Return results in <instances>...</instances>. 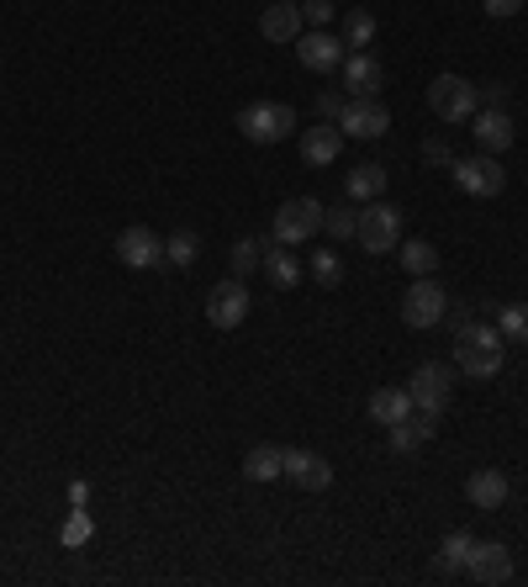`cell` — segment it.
<instances>
[{
	"instance_id": "6da1fadb",
	"label": "cell",
	"mask_w": 528,
	"mask_h": 587,
	"mask_svg": "<svg viewBox=\"0 0 528 587\" xmlns=\"http://www.w3.org/2000/svg\"><path fill=\"white\" fill-rule=\"evenodd\" d=\"M507 360V339L486 323H465L455 334V370L471 376V381H492Z\"/></svg>"
},
{
	"instance_id": "7a4b0ae2",
	"label": "cell",
	"mask_w": 528,
	"mask_h": 587,
	"mask_svg": "<svg viewBox=\"0 0 528 587\" xmlns=\"http://www.w3.org/2000/svg\"><path fill=\"white\" fill-rule=\"evenodd\" d=\"M296 127H302V117H296V106H286V101H254V106L239 112V133L249 144H264V148L286 144Z\"/></svg>"
},
{
	"instance_id": "3957f363",
	"label": "cell",
	"mask_w": 528,
	"mask_h": 587,
	"mask_svg": "<svg viewBox=\"0 0 528 587\" xmlns=\"http://www.w3.org/2000/svg\"><path fill=\"white\" fill-rule=\"evenodd\" d=\"M429 106H433V117L439 123H471L481 112V96H476V85L465 80V74H433V85H429Z\"/></svg>"
},
{
	"instance_id": "277c9868",
	"label": "cell",
	"mask_w": 528,
	"mask_h": 587,
	"mask_svg": "<svg viewBox=\"0 0 528 587\" xmlns=\"http://www.w3.org/2000/svg\"><path fill=\"white\" fill-rule=\"evenodd\" d=\"M323 212H328V207H323L317 196H291L286 207L275 212V222H270V239H275V244H291V249L307 244L317 228H323Z\"/></svg>"
},
{
	"instance_id": "5b68a950",
	"label": "cell",
	"mask_w": 528,
	"mask_h": 587,
	"mask_svg": "<svg viewBox=\"0 0 528 587\" xmlns=\"http://www.w3.org/2000/svg\"><path fill=\"white\" fill-rule=\"evenodd\" d=\"M450 170H455V186L465 196L492 201V196L507 191V170H503V159H497V154H471V159H455Z\"/></svg>"
},
{
	"instance_id": "8992f818",
	"label": "cell",
	"mask_w": 528,
	"mask_h": 587,
	"mask_svg": "<svg viewBox=\"0 0 528 587\" xmlns=\"http://www.w3.org/2000/svg\"><path fill=\"white\" fill-rule=\"evenodd\" d=\"M355 239H360L370 254H391V249L402 244V212L391 207V201H370L355 222Z\"/></svg>"
},
{
	"instance_id": "52a82bcc",
	"label": "cell",
	"mask_w": 528,
	"mask_h": 587,
	"mask_svg": "<svg viewBox=\"0 0 528 587\" xmlns=\"http://www.w3.org/2000/svg\"><path fill=\"white\" fill-rule=\"evenodd\" d=\"M444 313H450L444 286H439L433 275H418V281L408 286V296H402V323H408V328H439Z\"/></svg>"
},
{
	"instance_id": "ba28073f",
	"label": "cell",
	"mask_w": 528,
	"mask_h": 587,
	"mask_svg": "<svg viewBox=\"0 0 528 587\" xmlns=\"http://www.w3.org/2000/svg\"><path fill=\"white\" fill-rule=\"evenodd\" d=\"M408 397H412V408H418V413H444V408H450V397H455V370L439 366V360L418 366V370H412V381H408Z\"/></svg>"
},
{
	"instance_id": "9c48e42d",
	"label": "cell",
	"mask_w": 528,
	"mask_h": 587,
	"mask_svg": "<svg viewBox=\"0 0 528 587\" xmlns=\"http://www.w3.org/2000/svg\"><path fill=\"white\" fill-rule=\"evenodd\" d=\"M249 307H254V296H249V286H243V275H233V281H217L212 292H207V323L212 328H243V318H249Z\"/></svg>"
},
{
	"instance_id": "30bf717a",
	"label": "cell",
	"mask_w": 528,
	"mask_h": 587,
	"mask_svg": "<svg viewBox=\"0 0 528 587\" xmlns=\"http://www.w3.org/2000/svg\"><path fill=\"white\" fill-rule=\"evenodd\" d=\"M338 74H344V96H349V101L381 96V85H386L381 59H376L370 49H349V53H344V64H338Z\"/></svg>"
},
{
	"instance_id": "8fae6325",
	"label": "cell",
	"mask_w": 528,
	"mask_h": 587,
	"mask_svg": "<svg viewBox=\"0 0 528 587\" xmlns=\"http://www.w3.org/2000/svg\"><path fill=\"white\" fill-rule=\"evenodd\" d=\"M465 572H471L476 583H486V587H503V583H513V551H507L503 539H476Z\"/></svg>"
},
{
	"instance_id": "7c38bea8",
	"label": "cell",
	"mask_w": 528,
	"mask_h": 587,
	"mask_svg": "<svg viewBox=\"0 0 528 587\" xmlns=\"http://www.w3.org/2000/svg\"><path fill=\"white\" fill-rule=\"evenodd\" d=\"M117 260L127 270H154V265H165V244H159V233H154V228L133 222V228H122Z\"/></svg>"
},
{
	"instance_id": "4fadbf2b",
	"label": "cell",
	"mask_w": 528,
	"mask_h": 587,
	"mask_svg": "<svg viewBox=\"0 0 528 587\" xmlns=\"http://www.w3.org/2000/svg\"><path fill=\"white\" fill-rule=\"evenodd\" d=\"M386 127H391V112L381 106V96L344 101V112H338V133H349V138H381Z\"/></svg>"
},
{
	"instance_id": "5bb4252c",
	"label": "cell",
	"mask_w": 528,
	"mask_h": 587,
	"mask_svg": "<svg viewBox=\"0 0 528 587\" xmlns=\"http://www.w3.org/2000/svg\"><path fill=\"white\" fill-rule=\"evenodd\" d=\"M296 59H302V70H313V74H338V64H344V38L313 27L307 38H296Z\"/></svg>"
},
{
	"instance_id": "9a60e30c",
	"label": "cell",
	"mask_w": 528,
	"mask_h": 587,
	"mask_svg": "<svg viewBox=\"0 0 528 587\" xmlns=\"http://www.w3.org/2000/svg\"><path fill=\"white\" fill-rule=\"evenodd\" d=\"M471 123H476L471 133H476V148H481V154H507V148L518 144V127H513V117H507L503 106H481Z\"/></svg>"
},
{
	"instance_id": "2e32d148",
	"label": "cell",
	"mask_w": 528,
	"mask_h": 587,
	"mask_svg": "<svg viewBox=\"0 0 528 587\" xmlns=\"http://www.w3.org/2000/svg\"><path fill=\"white\" fill-rule=\"evenodd\" d=\"M286 476L302 492H328L334 488V465L323 461L317 450H286Z\"/></svg>"
},
{
	"instance_id": "e0dca14e",
	"label": "cell",
	"mask_w": 528,
	"mask_h": 587,
	"mask_svg": "<svg viewBox=\"0 0 528 587\" xmlns=\"http://www.w3.org/2000/svg\"><path fill=\"white\" fill-rule=\"evenodd\" d=\"M338 154H344V133L338 123H317L302 133V165H313V170H328Z\"/></svg>"
},
{
	"instance_id": "ac0fdd59",
	"label": "cell",
	"mask_w": 528,
	"mask_h": 587,
	"mask_svg": "<svg viewBox=\"0 0 528 587\" xmlns=\"http://www.w3.org/2000/svg\"><path fill=\"white\" fill-rule=\"evenodd\" d=\"M386 434H391V450H397V455H412L418 444H429L433 434H439V413H418V408H412V413L402 418V423H391Z\"/></svg>"
},
{
	"instance_id": "d6986e66",
	"label": "cell",
	"mask_w": 528,
	"mask_h": 587,
	"mask_svg": "<svg viewBox=\"0 0 528 587\" xmlns=\"http://www.w3.org/2000/svg\"><path fill=\"white\" fill-rule=\"evenodd\" d=\"M264 275H270L275 292H296L307 270H302V260L291 254V244H275V239H270V244H264Z\"/></svg>"
},
{
	"instance_id": "ffe728a7",
	"label": "cell",
	"mask_w": 528,
	"mask_h": 587,
	"mask_svg": "<svg viewBox=\"0 0 528 587\" xmlns=\"http://www.w3.org/2000/svg\"><path fill=\"white\" fill-rule=\"evenodd\" d=\"M465 497H471V509H503L507 497H513V482H507V471L486 465V471H476L465 482Z\"/></svg>"
},
{
	"instance_id": "44dd1931",
	"label": "cell",
	"mask_w": 528,
	"mask_h": 587,
	"mask_svg": "<svg viewBox=\"0 0 528 587\" xmlns=\"http://www.w3.org/2000/svg\"><path fill=\"white\" fill-rule=\"evenodd\" d=\"M260 32H264V43H296L302 38V6L296 0H275L260 17Z\"/></svg>"
},
{
	"instance_id": "7402d4cb",
	"label": "cell",
	"mask_w": 528,
	"mask_h": 587,
	"mask_svg": "<svg viewBox=\"0 0 528 587\" xmlns=\"http://www.w3.org/2000/svg\"><path fill=\"white\" fill-rule=\"evenodd\" d=\"M243 476H249V482H275V476H286V450H281V444H254V450L243 455Z\"/></svg>"
},
{
	"instance_id": "603a6c76",
	"label": "cell",
	"mask_w": 528,
	"mask_h": 587,
	"mask_svg": "<svg viewBox=\"0 0 528 587\" xmlns=\"http://www.w3.org/2000/svg\"><path fill=\"white\" fill-rule=\"evenodd\" d=\"M381 191H386V165H376V159H365V165H355L344 175V196L349 201H376Z\"/></svg>"
},
{
	"instance_id": "cb8c5ba5",
	"label": "cell",
	"mask_w": 528,
	"mask_h": 587,
	"mask_svg": "<svg viewBox=\"0 0 528 587\" xmlns=\"http://www.w3.org/2000/svg\"><path fill=\"white\" fill-rule=\"evenodd\" d=\"M408 413H412L408 387H376V391H370V418H376V423L391 429V423H402Z\"/></svg>"
},
{
	"instance_id": "d4e9b609",
	"label": "cell",
	"mask_w": 528,
	"mask_h": 587,
	"mask_svg": "<svg viewBox=\"0 0 528 587\" xmlns=\"http://www.w3.org/2000/svg\"><path fill=\"white\" fill-rule=\"evenodd\" d=\"M471 545H476V535H465V530H450V535L439 539V556H433L439 577H455V572H465V562H471Z\"/></svg>"
},
{
	"instance_id": "484cf974",
	"label": "cell",
	"mask_w": 528,
	"mask_h": 587,
	"mask_svg": "<svg viewBox=\"0 0 528 587\" xmlns=\"http://www.w3.org/2000/svg\"><path fill=\"white\" fill-rule=\"evenodd\" d=\"M397 260L412 270V275H433L439 270V249L429 239H408V244H397Z\"/></svg>"
},
{
	"instance_id": "4316f807",
	"label": "cell",
	"mask_w": 528,
	"mask_h": 587,
	"mask_svg": "<svg viewBox=\"0 0 528 587\" xmlns=\"http://www.w3.org/2000/svg\"><path fill=\"white\" fill-rule=\"evenodd\" d=\"M165 260H169L175 270H191L196 260H201V239H196L191 228H180V233H175V239L165 244Z\"/></svg>"
},
{
	"instance_id": "83f0119b",
	"label": "cell",
	"mask_w": 528,
	"mask_h": 587,
	"mask_svg": "<svg viewBox=\"0 0 528 587\" xmlns=\"http://www.w3.org/2000/svg\"><path fill=\"white\" fill-rule=\"evenodd\" d=\"M497 334L528 344V302H507V307H497Z\"/></svg>"
},
{
	"instance_id": "f1b7e54d",
	"label": "cell",
	"mask_w": 528,
	"mask_h": 587,
	"mask_svg": "<svg viewBox=\"0 0 528 587\" xmlns=\"http://www.w3.org/2000/svg\"><path fill=\"white\" fill-rule=\"evenodd\" d=\"M313 281L323 292H338V286H344V260H338L334 249H317L313 254Z\"/></svg>"
},
{
	"instance_id": "f546056e",
	"label": "cell",
	"mask_w": 528,
	"mask_h": 587,
	"mask_svg": "<svg viewBox=\"0 0 528 587\" xmlns=\"http://www.w3.org/2000/svg\"><path fill=\"white\" fill-rule=\"evenodd\" d=\"M344 43H349V49H370V43H376V17H370V11H349V17H344Z\"/></svg>"
},
{
	"instance_id": "4dcf8cb0",
	"label": "cell",
	"mask_w": 528,
	"mask_h": 587,
	"mask_svg": "<svg viewBox=\"0 0 528 587\" xmlns=\"http://www.w3.org/2000/svg\"><path fill=\"white\" fill-rule=\"evenodd\" d=\"M228 260H233V275H254V270L264 265V244H260V239H239Z\"/></svg>"
},
{
	"instance_id": "1f68e13d",
	"label": "cell",
	"mask_w": 528,
	"mask_h": 587,
	"mask_svg": "<svg viewBox=\"0 0 528 587\" xmlns=\"http://www.w3.org/2000/svg\"><path fill=\"white\" fill-rule=\"evenodd\" d=\"M355 222H360V212H349V207H338V212H323V228H328L334 239H355Z\"/></svg>"
},
{
	"instance_id": "d6a6232c",
	"label": "cell",
	"mask_w": 528,
	"mask_h": 587,
	"mask_svg": "<svg viewBox=\"0 0 528 587\" xmlns=\"http://www.w3.org/2000/svg\"><path fill=\"white\" fill-rule=\"evenodd\" d=\"M85 539H91V514H85V509H74L70 514V524H64V545H85Z\"/></svg>"
},
{
	"instance_id": "836d02e7",
	"label": "cell",
	"mask_w": 528,
	"mask_h": 587,
	"mask_svg": "<svg viewBox=\"0 0 528 587\" xmlns=\"http://www.w3.org/2000/svg\"><path fill=\"white\" fill-rule=\"evenodd\" d=\"M344 91H323V96H317V117H323V123H338V112H344Z\"/></svg>"
},
{
	"instance_id": "e575fe53",
	"label": "cell",
	"mask_w": 528,
	"mask_h": 587,
	"mask_svg": "<svg viewBox=\"0 0 528 587\" xmlns=\"http://www.w3.org/2000/svg\"><path fill=\"white\" fill-rule=\"evenodd\" d=\"M302 22L328 27V22H334V0H307V6H302Z\"/></svg>"
},
{
	"instance_id": "d590c367",
	"label": "cell",
	"mask_w": 528,
	"mask_h": 587,
	"mask_svg": "<svg viewBox=\"0 0 528 587\" xmlns=\"http://www.w3.org/2000/svg\"><path fill=\"white\" fill-rule=\"evenodd\" d=\"M423 159H429V165H444V170L455 165V154H450V144H444V138H429V144H423Z\"/></svg>"
},
{
	"instance_id": "8d00e7d4",
	"label": "cell",
	"mask_w": 528,
	"mask_h": 587,
	"mask_svg": "<svg viewBox=\"0 0 528 587\" xmlns=\"http://www.w3.org/2000/svg\"><path fill=\"white\" fill-rule=\"evenodd\" d=\"M476 96H481V106H503L507 112V85H497V80H492V85H476Z\"/></svg>"
},
{
	"instance_id": "74e56055",
	"label": "cell",
	"mask_w": 528,
	"mask_h": 587,
	"mask_svg": "<svg viewBox=\"0 0 528 587\" xmlns=\"http://www.w3.org/2000/svg\"><path fill=\"white\" fill-rule=\"evenodd\" d=\"M481 6H486V17H497V22H503V17H518V11H524V0H481Z\"/></svg>"
}]
</instances>
